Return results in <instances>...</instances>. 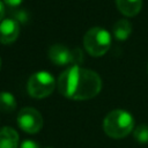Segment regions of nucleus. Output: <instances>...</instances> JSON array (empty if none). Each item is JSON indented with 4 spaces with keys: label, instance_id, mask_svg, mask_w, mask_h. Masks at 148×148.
<instances>
[{
    "label": "nucleus",
    "instance_id": "nucleus-1",
    "mask_svg": "<svg viewBox=\"0 0 148 148\" xmlns=\"http://www.w3.org/2000/svg\"><path fill=\"white\" fill-rule=\"evenodd\" d=\"M57 86L64 97L86 101L98 95L102 89V80L96 72L74 65L59 75Z\"/></svg>",
    "mask_w": 148,
    "mask_h": 148
},
{
    "label": "nucleus",
    "instance_id": "nucleus-2",
    "mask_svg": "<svg viewBox=\"0 0 148 148\" xmlns=\"http://www.w3.org/2000/svg\"><path fill=\"white\" fill-rule=\"evenodd\" d=\"M103 130L108 136L112 139H121L127 136L134 130V119L130 112L117 109L105 116L103 120Z\"/></svg>",
    "mask_w": 148,
    "mask_h": 148
},
{
    "label": "nucleus",
    "instance_id": "nucleus-3",
    "mask_svg": "<svg viewBox=\"0 0 148 148\" xmlns=\"http://www.w3.org/2000/svg\"><path fill=\"white\" fill-rule=\"evenodd\" d=\"M83 45L86 51L92 57H102L108 52L111 45L110 34L99 27L89 29L83 36Z\"/></svg>",
    "mask_w": 148,
    "mask_h": 148
},
{
    "label": "nucleus",
    "instance_id": "nucleus-4",
    "mask_svg": "<svg viewBox=\"0 0 148 148\" xmlns=\"http://www.w3.org/2000/svg\"><path fill=\"white\" fill-rule=\"evenodd\" d=\"M56 81L54 77L47 72H37L34 73L27 83L28 92L31 97L40 99L47 97L54 89Z\"/></svg>",
    "mask_w": 148,
    "mask_h": 148
},
{
    "label": "nucleus",
    "instance_id": "nucleus-5",
    "mask_svg": "<svg viewBox=\"0 0 148 148\" xmlns=\"http://www.w3.org/2000/svg\"><path fill=\"white\" fill-rule=\"evenodd\" d=\"M17 124L22 131L35 134L43 127V117L34 108H23L17 114Z\"/></svg>",
    "mask_w": 148,
    "mask_h": 148
},
{
    "label": "nucleus",
    "instance_id": "nucleus-6",
    "mask_svg": "<svg viewBox=\"0 0 148 148\" xmlns=\"http://www.w3.org/2000/svg\"><path fill=\"white\" fill-rule=\"evenodd\" d=\"M50 60L58 66H64L68 64L80 62L82 59L81 50H71L62 44H54L49 50Z\"/></svg>",
    "mask_w": 148,
    "mask_h": 148
},
{
    "label": "nucleus",
    "instance_id": "nucleus-7",
    "mask_svg": "<svg viewBox=\"0 0 148 148\" xmlns=\"http://www.w3.org/2000/svg\"><path fill=\"white\" fill-rule=\"evenodd\" d=\"M20 34V24L15 18H3L0 22V43L12 44L14 43Z\"/></svg>",
    "mask_w": 148,
    "mask_h": 148
},
{
    "label": "nucleus",
    "instance_id": "nucleus-8",
    "mask_svg": "<svg viewBox=\"0 0 148 148\" xmlns=\"http://www.w3.org/2000/svg\"><path fill=\"white\" fill-rule=\"evenodd\" d=\"M118 10L128 17L135 16L142 8V0H116Z\"/></svg>",
    "mask_w": 148,
    "mask_h": 148
},
{
    "label": "nucleus",
    "instance_id": "nucleus-9",
    "mask_svg": "<svg viewBox=\"0 0 148 148\" xmlns=\"http://www.w3.org/2000/svg\"><path fill=\"white\" fill-rule=\"evenodd\" d=\"M20 136L12 127H2L0 130V148H17Z\"/></svg>",
    "mask_w": 148,
    "mask_h": 148
},
{
    "label": "nucleus",
    "instance_id": "nucleus-10",
    "mask_svg": "<svg viewBox=\"0 0 148 148\" xmlns=\"http://www.w3.org/2000/svg\"><path fill=\"white\" fill-rule=\"evenodd\" d=\"M132 32V24L127 20H119L113 25V36L118 40H126Z\"/></svg>",
    "mask_w": 148,
    "mask_h": 148
},
{
    "label": "nucleus",
    "instance_id": "nucleus-11",
    "mask_svg": "<svg viewBox=\"0 0 148 148\" xmlns=\"http://www.w3.org/2000/svg\"><path fill=\"white\" fill-rule=\"evenodd\" d=\"M16 108V99L15 97L8 91L0 92V111L2 112H12Z\"/></svg>",
    "mask_w": 148,
    "mask_h": 148
},
{
    "label": "nucleus",
    "instance_id": "nucleus-12",
    "mask_svg": "<svg viewBox=\"0 0 148 148\" xmlns=\"http://www.w3.org/2000/svg\"><path fill=\"white\" fill-rule=\"evenodd\" d=\"M133 136L139 143H148V125H138L133 131Z\"/></svg>",
    "mask_w": 148,
    "mask_h": 148
},
{
    "label": "nucleus",
    "instance_id": "nucleus-13",
    "mask_svg": "<svg viewBox=\"0 0 148 148\" xmlns=\"http://www.w3.org/2000/svg\"><path fill=\"white\" fill-rule=\"evenodd\" d=\"M20 148H40V147L38 146V143H37L36 141H32V140H24V141L21 143Z\"/></svg>",
    "mask_w": 148,
    "mask_h": 148
},
{
    "label": "nucleus",
    "instance_id": "nucleus-14",
    "mask_svg": "<svg viewBox=\"0 0 148 148\" xmlns=\"http://www.w3.org/2000/svg\"><path fill=\"white\" fill-rule=\"evenodd\" d=\"M23 2V0H3V3L7 5L10 8H16L18 7L21 3Z\"/></svg>",
    "mask_w": 148,
    "mask_h": 148
},
{
    "label": "nucleus",
    "instance_id": "nucleus-15",
    "mask_svg": "<svg viewBox=\"0 0 148 148\" xmlns=\"http://www.w3.org/2000/svg\"><path fill=\"white\" fill-rule=\"evenodd\" d=\"M3 16H5V6L3 2L0 1V22L3 20Z\"/></svg>",
    "mask_w": 148,
    "mask_h": 148
},
{
    "label": "nucleus",
    "instance_id": "nucleus-16",
    "mask_svg": "<svg viewBox=\"0 0 148 148\" xmlns=\"http://www.w3.org/2000/svg\"><path fill=\"white\" fill-rule=\"evenodd\" d=\"M0 68H1V59H0Z\"/></svg>",
    "mask_w": 148,
    "mask_h": 148
}]
</instances>
